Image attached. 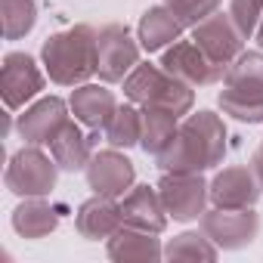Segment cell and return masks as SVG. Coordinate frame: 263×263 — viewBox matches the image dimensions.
<instances>
[{"mask_svg": "<svg viewBox=\"0 0 263 263\" xmlns=\"http://www.w3.org/2000/svg\"><path fill=\"white\" fill-rule=\"evenodd\" d=\"M198 223L220 251H241L260 232V214L254 208H214L204 211Z\"/></svg>", "mask_w": 263, "mask_h": 263, "instance_id": "obj_7", "label": "cell"}, {"mask_svg": "<svg viewBox=\"0 0 263 263\" xmlns=\"http://www.w3.org/2000/svg\"><path fill=\"white\" fill-rule=\"evenodd\" d=\"M56 226H59V211L47 201V195L22 198V204L13 211V229L28 241L47 238L50 232H56Z\"/></svg>", "mask_w": 263, "mask_h": 263, "instance_id": "obj_19", "label": "cell"}, {"mask_svg": "<svg viewBox=\"0 0 263 263\" xmlns=\"http://www.w3.org/2000/svg\"><path fill=\"white\" fill-rule=\"evenodd\" d=\"M87 186L99 195H111V198H121L124 192L134 189V180H137V167L121 149H102V152H93L87 171Z\"/></svg>", "mask_w": 263, "mask_h": 263, "instance_id": "obj_12", "label": "cell"}, {"mask_svg": "<svg viewBox=\"0 0 263 263\" xmlns=\"http://www.w3.org/2000/svg\"><path fill=\"white\" fill-rule=\"evenodd\" d=\"M192 41L223 68H229L241 53H245V37L238 34V28L232 25L229 13H214L204 22H198L192 28Z\"/></svg>", "mask_w": 263, "mask_h": 263, "instance_id": "obj_13", "label": "cell"}, {"mask_svg": "<svg viewBox=\"0 0 263 263\" xmlns=\"http://www.w3.org/2000/svg\"><path fill=\"white\" fill-rule=\"evenodd\" d=\"M158 195L164 201L167 217L177 223H192L201 220L211 201V183L201 174H161L158 180Z\"/></svg>", "mask_w": 263, "mask_h": 263, "instance_id": "obj_6", "label": "cell"}, {"mask_svg": "<svg viewBox=\"0 0 263 263\" xmlns=\"http://www.w3.org/2000/svg\"><path fill=\"white\" fill-rule=\"evenodd\" d=\"M102 134H105V143L115 146V149L140 146V137H143V108H137V102L118 105L115 115L108 118V124L102 127Z\"/></svg>", "mask_w": 263, "mask_h": 263, "instance_id": "obj_23", "label": "cell"}, {"mask_svg": "<svg viewBox=\"0 0 263 263\" xmlns=\"http://www.w3.org/2000/svg\"><path fill=\"white\" fill-rule=\"evenodd\" d=\"M226 158V124L220 115L198 108L180 121L177 137L171 146L155 155L161 174H204Z\"/></svg>", "mask_w": 263, "mask_h": 263, "instance_id": "obj_1", "label": "cell"}, {"mask_svg": "<svg viewBox=\"0 0 263 263\" xmlns=\"http://www.w3.org/2000/svg\"><path fill=\"white\" fill-rule=\"evenodd\" d=\"M59 180V164L56 158H50L41 146H25L19 149L4 174V183L13 195L19 198H31V195H50L56 189Z\"/></svg>", "mask_w": 263, "mask_h": 263, "instance_id": "obj_5", "label": "cell"}, {"mask_svg": "<svg viewBox=\"0 0 263 263\" xmlns=\"http://www.w3.org/2000/svg\"><path fill=\"white\" fill-rule=\"evenodd\" d=\"M50 155L56 158L59 171H65V174H81V171H87V164H90V158H93L90 140L81 134V127H78L74 121H68V124L62 127V134L53 140Z\"/></svg>", "mask_w": 263, "mask_h": 263, "instance_id": "obj_21", "label": "cell"}, {"mask_svg": "<svg viewBox=\"0 0 263 263\" xmlns=\"http://www.w3.org/2000/svg\"><path fill=\"white\" fill-rule=\"evenodd\" d=\"M121 226H124V214L111 195L93 192L74 214V229L87 241H108Z\"/></svg>", "mask_w": 263, "mask_h": 263, "instance_id": "obj_15", "label": "cell"}, {"mask_svg": "<svg viewBox=\"0 0 263 263\" xmlns=\"http://www.w3.org/2000/svg\"><path fill=\"white\" fill-rule=\"evenodd\" d=\"M254 37H257V44H260V50H263V19H260V28H257V34H254Z\"/></svg>", "mask_w": 263, "mask_h": 263, "instance_id": "obj_29", "label": "cell"}, {"mask_svg": "<svg viewBox=\"0 0 263 263\" xmlns=\"http://www.w3.org/2000/svg\"><path fill=\"white\" fill-rule=\"evenodd\" d=\"M164 71H171L174 78H180L183 84H189V87H211V84H220L223 81V74H226V68L223 65H217L192 37L189 41H177V44H171L167 50H164V56H161V62H158Z\"/></svg>", "mask_w": 263, "mask_h": 263, "instance_id": "obj_10", "label": "cell"}, {"mask_svg": "<svg viewBox=\"0 0 263 263\" xmlns=\"http://www.w3.org/2000/svg\"><path fill=\"white\" fill-rule=\"evenodd\" d=\"M105 251L111 260H161L164 257V248L158 241L155 232H146V229H134V226H121L108 241H105Z\"/></svg>", "mask_w": 263, "mask_h": 263, "instance_id": "obj_20", "label": "cell"}, {"mask_svg": "<svg viewBox=\"0 0 263 263\" xmlns=\"http://www.w3.org/2000/svg\"><path fill=\"white\" fill-rule=\"evenodd\" d=\"M47 78L41 71V65L34 62L31 53L13 50L4 56V68H0V93H4V105L7 111H19L25 108V102H31L41 90H44Z\"/></svg>", "mask_w": 263, "mask_h": 263, "instance_id": "obj_9", "label": "cell"}, {"mask_svg": "<svg viewBox=\"0 0 263 263\" xmlns=\"http://www.w3.org/2000/svg\"><path fill=\"white\" fill-rule=\"evenodd\" d=\"M183 22L174 16L171 7H149L143 16H140V25H137V41L146 53H158V50H167L171 44L180 41L183 34Z\"/></svg>", "mask_w": 263, "mask_h": 263, "instance_id": "obj_18", "label": "cell"}, {"mask_svg": "<svg viewBox=\"0 0 263 263\" xmlns=\"http://www.w3.org/2000/svg\"><path fill=\"white\" fill-rule=\"evenodd\" d=\"M124 96L137 105H155L167 108L177 118L189 115L195 105V87L183 84L171 71H164L155 62H140L134 71L124 78Z\"/></svg>", "mask_w": 263, "mask_h": 263, "instance_id": "obj_4", "label": "cell"}, {"mask_svg": "<svg viewBox=\"0 0 263 263\" xmlns=\"http://www.w3.org/2000/svg\"><path fill=\"white\" fill-rule=\"evenodd\" d=\"M229 19L232 25L238 28V34L245 41H251L260 28V19H263V0H229Z\"/></svg>", "mask_w": 263, "mask_h": 263, "instance_id": "obj_26", "label": "cell"}, {"mask_svg": "<svg viewBox=\"0 0 263 263\" xmlns=\"http://www.w3.org/2000/svg\"><path fill=\"white\" fill-rule=\"evenodd\" d=\"M223 0H164V7L174 10V16L186 25V28H195L198 22H204L208 16H214L220 10Z\"/></svg>", "mask_w": 263, "mask_h": 263, "instance_id": "obj_27", "label": "cell"}, {"mask_svg": "<svg viewBox=\"0 0 263 263\" xmlns=\"http://www.w3.org/2000/svg\"><path fill=\"white\" fill-rule=\"evenodd\" d=\"M180 130V118L167 108H155V105H143V137H140V149L146 155H161L171 140Z\"/></svg>", "mask_w": 263, "mask_h": 263, "instance_id": "obj_22", "label": "cell"}, {"mask_svg": "<svg viewBox=\"0 0 263 263\" xmlns=\"http://www.w3.org/2000/svg\"><path fill=\"white\" fill-rule=\"evenodd\" d=\"M71 105L59 96H41L34 105L19 115V137L25 146H53V140L62 134V127L71 121Z\"/></svg>", "mask_w": 263, "mask_h": 263, "instance_id": "obj_11", "label": "cell"}, {"mask_svg": "<svg viewBox=\"0 0 263 263\" xmlns=\"http://www.w3.org/2000/svg\"><path fill=\"white\" fill-rule=\"evenodd\" d=\"M263 189L251 164H232L223 167L211 180V201L214 208H254L260 201Z\"/></svg>", "mask_w": 263, "mask_h": 263, "instance_id": "obj_14", "label": "cell"}, {"mask_svg": "<svg viewBox=\"0 0 263 263\" xmlns=\"http://www.w3.org/2000/svg\"><path fill=\"white\" fill-rule=\"evenodd\" d=\"M0 19H4V37L19 41V37L34 31L37 4L34 0H0Z\"/></svg>", "mask_w": 263, "mask_h": 263, "instance_id": "obj_24", "label": "cell"}, {"mask_svg": "<svg viewBox=\"0 0 263 263\" xmlns=\"http://www.w3.org/2000/svg\"><path fill=\"white\" fill-rule=\"evenodd\" d=\"M251 171L257 174V180H260V189H263V143L254 149V155H251Z\"/></svg>", "mask_w": 263, "mask_h": 263, "instance_id": "obj_28", "label": "cell"}, {"mask_svg": "<svg viewBox=\"0 0 263 263\" xmlns=\"http://www.w3.org/2000/svg\"><path fill=\"white\" fill-rule=\"evenodd\" d=\"M217 105L241 124H263V50H245L226 68Z\"/></svg>", "mask_w": 263, "mask_h": 263, "instance_id": "obj_3", "label": "cell"}, {"mask_svg": "<svg viewBox=\"0 0 263 263\" xmlns=\"http://www.w3.org/2000/svg\"><path fill=\"white\" fill-rule=\"evenodd\" d=\"M44 71L59 87H78L87 84L96 74L99 62V28L78 22L65 31H56L41 47Z\"/></svg>", "mask_w": 263, "mask_h": 263, "instance_id": "obj_2", "label": "cell"}, {"mask_svg": "<svg viewBox=\"0 0 263 263\" xmlns=\"http://www.w3.org/2000/svg\"><path fill=\"white\" fill-rule=\"evenodd\" d=\"M121 214H124V226H134V229H146V232H155L161 235L167 229V211H164V201L158 195V186H134L124 201H121Z\"/></svg>", "mask_w": 263, "mask_h": 263, "instance_id": "obj_16", "label": "cell"}, {"mask_svg": "<svg viewBox=\"0 0 263 263\" xmlns=\"http://www.w3.org/2000/svg\"><path fill=\"white\" fill-rule=\"evenodd\" d=\"M140 44L124 22H108L99 28V62L96 74L102 84H118L140 65Z\"/></svg>", "mask_w": 263, "mask_h": 263, "instance_id": "obj_8", "label": "cell"}, {"mask_svg": "<svg viewBox=\"0 0 263 263\" xmlns=\"http://www.w3.org/2000/svg\"><path fill=\"white\" fill-rule=\"evenodd\" d=\"M68 105H71V115L74 121H81L84 127L90 130H102L108 124V118L115 115L118 108V99L115 93L105 87V84H78L68 96Z\"/></svg>", "mask_w": 263, "mask_h": 263, "instance_id": "obj_17", "label": "cell"}, {"mask_svg": "<svg viewBox=\"0 0 263 263\" xmlns=\"http://www.w3.org/2000/svg\"><path fill=\"white\" fill-rule=\"evenodd\" d=\"M220 248L204 232H180L164 245L167 260H217Z\"/></svg>", "mask_w": 263, "mask_h": 263, "instance_id": "obj_25", "label": "cell"}]
</instances>
